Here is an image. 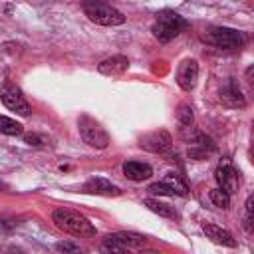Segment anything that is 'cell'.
I'll return each instance as SVG.
<instances>
[{
  "mask_svg": "<svg viewBox=\"0 0 254 254\" xmlns=\"http://www.w3.org/2000/svg\"><path fill=\"white\" fill-rule=\"evenodd\" d=\"M52 220L56 222V226L71 236H77V238H89L95 234V226L83 216L79 214L77 210H71V208H56L52 212Z\"/></svg>",
  "mask_w": 254,
  "mask_h": 254,
  "instance_id": "6da1fadb",
  "label": "cell"
},
{
  "mask_svg": "<svg viewBox=\"0 0 254 254\" xmlns=\"http://www.w3.org/2000/svg\"><path fill=\"white\" fill-rule=\"evenodd\" d=\"M204 40L216 48H226V50H234V48H242L246 44V36L240 30L234 28H212L206 32Z\"/></svg>",
  "mask_w": 254,
  "mask_h": 254,
  "instance_id": "277c9868",
  "label": "cell"
},
{
  "mask_svg": "<svg viewBox=\"0 0 254 254\" xmlns=\"http://www.w3.org/2000/svg\"><path fill=\"white\" fill-rule=\"evenodd\" d=\"M0 133H4V135H22L24 127L18 121H14L6 115H0Z\"/></svg>",
  "mask_w": 254,
  "mask_h": 254,
  "instance_id": "ac0fdd59",
  "label": "cell"
},
{
  "mask_svg": "<svg viewBox=\"0 0 254 254\" xmlns=\"http://www.w3.org/2000/svg\"><path fill=\"white\" fill-rule=\"evenodd\" d=\"M83 12L99 26H119L125 22V16L105 0H83Z\"/></svg>",
  "mask_w": 254,
  "mask_h": 254,
  "instance_id": "7a4b0ae2",
  "label": "cell"
},
{
  "mask_svg": "<svg viewBox=\"0 0 254 254\" xmlns=\"http://www.w3.org/2000/svg\"><path fill=\"white\" fill-rule=\"evenodd\" d=\"M214 179H216L218 187L224 189L226 192H234L238 189V183H240L238 181V173H236V169L232 167V163L228 159H222L218 163V167L214 171Z\"/></svg>",
  "mask_w": 254,
  "mask_h": 254,
  "instance_id": "52a82bcc",
  "label": "cell"
},
{
  "mask_svg": "<svg viewBox=\"0 0 254 254\" xmlns=\"http://www.w3.org/2000/svg\"><path fill=\"white\" fill-rule=\"evenodd\" d=\"M0 99H2V103L10 109V111H16L18 115H30V103L26 101V97L22 95V91L18 89V87H14V85H2L0 87Z\"/></svg>",
  "mask_w": 254,
  "mask_h": 254,
  "instance_id": "8992f818",
  "label": "cell"
},
{
  "mask_svg": "<svg viewBox=\"0 0 254 254\" xmlns=\"http://www.w3.org/2000/svg\"><path fill=\"white\" fill-rule=\"evenodd\" d=\"M246 218L252 220V194H250L248 200H246Z\"/></svg>",
  "mask_w": 254,
  "mask_h": 254,
  "instance_id": "cb8c5ba5",
  "label": "cell"
},
{
  "mask_svg": "<svg viewBox=\"0 0 254 254\" xmlns=\"http://www.w3.org/2000/svg\"><path fill=\"white\" fill-rule=\"evenodd\" d=\"M127 67H129V60H127L125 56H111V58L103 60V62L97 65L99 73H103V75H109V77H117V75H123V73L127 71Z\"/></svg>",
  "mask_w": 254,
  "mask_h": 254,
  "instance_id": "8fae6325",
  "label": "cell"
},
{
  "mask_svg": "<svg viewBox=\"0 0 254 254\" xmlns=\"http://www.w3.org/2000/svg\"><path fill=\"white\" fill-rule=\"evenodd\" d=\"M2 189H4V185H2V183H0V190H2Z\"/></svg>",
  "mask_w": 254,
  "mask_h": 254,
  "instance_id": "d4e9b609",
  "label": "cell"
},
{
  "mask_svg": "<svg viewBox=\"0 0 254 254\" xmlns=\"http://www.w3.org/2000/svg\"><path fill=\"white\" fill-rule=\"evenodd\" d=\"M115 238H117L127 250H129V248H141V246L147 242L145 236L135 234V232H115Z\"/></svg>",
  "mask_w": 254,
  "mask_h": 254,
  "instance_id": "e0dca14e",
  "label": "cell"
},
{
  "mask_svg": "<svg viewBox=\"0 0 254 254\" xmlns=\"http://www.w3.org/2000/svg\"><path fill=\"white\" fill-rule=\"evenodd\" d=\"M56 248H58L60 252H79V250H81L79 244H73V242H58Z\"/></svg>",
  "mask_w": 254,
  "mask_h": 254,
  "instance_id": "7402d4cb",
  "label": "cell"
},
{
  "mask_svg": "<svg viewBox=\"0 0 254 254\" xmlns=\"http://www.w3.org/2000/svg\"><path fill=\"white\" fill-rule=\"evenodd\" d=\"M123 175L129 179V181H145L153 175V169L147 165V163H141V161H127L123 165Z\"/></svg>",
  "mask_w": 254,
  "mask_h": 254,
  "instance_id": "4fadbf2b",
  "label": "cell"
},
{
  "mask_svg": "<svg viewBox=\"0 0 254 254\" xmlns=\"http://www.w3.org/2000/svg\"><path fill=\"white\" fill-rule=\"evenodd\" d=\"M210 200H212V204L218 206V208H228V206H230V192H226L224 189L216 187V189L210 190Z\"/></svg>",
  "mask_w": 254,
  "mask_h": 254,
  "instance_id": "d6986e66",
  "label": "cell"
},
{
  "mask_svg": "<svg viewBox=\"0 0 254 254\" xmlns=\"http://www.w3.org/2000/svg\"><path fill=\"white\" fill-rule=\"evenodd\" d=\"M81 189H83V192H89V194H103V196H117V194H121L119 187H115L113 183H109L107 179H101V177H93V179L85 181V185Z\"/></svg>",
  "mask_w": 254,
  "mask_h": 254,
  "instance_id": "30bf717a",
  "label": "cell"
},
{
  "mask_svg": "<svg viewBox=\"0 0 254 254\" xmlns=\"http://www.w3.org/2000/svg\"><path fill=\"white\" fill-rule=\"evenodd\" d=\"M185 28H187V20L181 14H177L173 10H163L157 14V22L153 24V36L159 42H171Z\"/></svg>",
  "mask_w": 254,
  "mask_h": 254,
  "instance_id": "3957f363",
  "label": "cell"
},
{
  "mask_svg": "<svg viewBox=\"0 0 254 254\" xmlns=\"http://www.w3.org/2000/svg\"><path fill=\"white\" fill-rule=\"evenodd\" d=\"M77 125H79V135L87 145H91L95 149H105L109 145V135L95 119L83 115V117H79Z\"/></svg>",
  "mask_w": 254,
  "mask_h": 254,
  "instance_id": "5b68a950",
  "label": "cell"
},
{
  "mask_svg": "<svg viewBox=\"0 0 254 254\" xmlns=\"http://www.w3.org/2000/svg\"><path fill=\"white\" fill-rule=\"evenodd\" d=\"M220 97H222V101L228 105V107H244V97H242V91H240V87L234 83V81H230L224 89H222V93H220Z\"/></svg>",
  "mask_w": 254,
  "mask_h": 254,
  "instance_id": "9a60e30c",
  "label": "cell"
},
{
  "mask_svg": "<svg viewBox=\"0 0 254 254\" xmlns=\"http://www.w3.org/2000/svg\"><path fill=\"white\" fill-rule=\"evenodd\" d=\"M26 143H28V145H42L44 139H42L40 135H26Z\"/></svg>",
  "mask_w": 254,
  "mask_h": 254,
  "instance_id": "603a6c76",
  "label": "cell"
},
{
  "mask_svg": "<svg viewBox=\"0 0 254 254\" xmlns=\"http://www.w3.org/2000/svg\"><path fill=\"white\" fill-rule=\"evenodd\" d=\"M196 79H198V64H196V60H185L177 69L179 87L185 89V91H190V89H194Z\"/></svg>",
  "mask_w": 254,
  "mask_h": 254,
  "instance_id": "9c48e42d",
  "label": "cell"
},
{
  "mask_svg": "<svg viewBox=\"0 0 254 254\" xmlns=\"http://www.w3.org/2000/svg\"><path fill=\"white\" fill-rule=\"evenodd\" d=\"M139 145L145 149V151H151V153H165L171 149L173 145V139L171 135L161 129V131H153V133H147L139 139Z\"/></svg>",
  "mask_w": 254,
  "mask_h": 254,
  "instance_id": "ba28073f",
  "label": "cell"
},
{
  "mask_svg": "<svg viewBox=\"0 0 254 254\" xmlns=\"http://www.w3.org/2000/svg\"><path fill=\"white\" fill-rule=\"evenodd\" d=\"M103 250H111V252H125L127 248L115 238V234H107L103 238Z\"/></svg>",
  "mask_w": 254,
  "mask_h": 254,
  "instance_id": "44dd1931",
  "label": "cell"
},
{
  "mask_svg": "<svg viewBox=\"0 0 254 254\" xmlns=\"http://www.w3.org/2000/svg\"><path fill=\"white\" fill-rule=\"evenodd\" d=\"M177 119H179V123H181L183 127H189V125H192V119H194L192 107H190V105H187V103L179 105V109H177Z\"/></svg>",
  "mask_w": 254,
  "mask_h": 254,
  "instance_id": "ffe728a7",
  "label": "cell"
},
{
  "mask_svg": "<svg viewBox=\"0 0 254 254\" xmlns=\"http://www.w3.org/2000/svg\"><path fill=\"white\" fill-rule=\"evenodd\" d=\"M143 204H145L149 210L157 212L159 216H165V218H177V212H175L169 204H165V202H161V200H157V198H145Z\"/></svg>",
  "mask_w": 254,
  "mask_h": 254,
  "instance_id": "2e32d148",
  "label": "cell"
},
{
  "mask_svg": "<svg viewBox=\"0 0 254 254\" xmlns=\"http://www.w3.org/2000/svg\"><path fill=\"white\" fill-rule=\"evenodd\" d=\"M151 194H159V196H175V194H181L185 196L187 194V187L183 183H179L175 179L173 181H161V183H153L149 189H147Z\"/></svg>",
  "mask_w": 254,
  "mask_h": 254,
  "instance_id": "7c38bea8",
  "label": "cell"
},
{
  "mask_svg": "<svg viewBox=\"0 0 254 254\" xmlns=\"http://www.w3.org/2000/svg\"><path fill=\"white\" fill-rule=\"evenodd\" d=\"M202 230H204V234H206L212 242H216V244L230 246V248L236 246V238H232V234H230L228 230H224V228H220V226H216V224H202Z\"/></svg>",
  "mask_w": 254,
  "mask_h": 254,
  "instance_id": "5bb4252c",
  "label": "cell"
}]
</instances>
